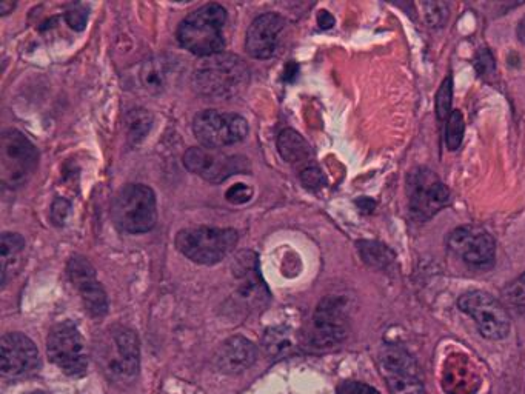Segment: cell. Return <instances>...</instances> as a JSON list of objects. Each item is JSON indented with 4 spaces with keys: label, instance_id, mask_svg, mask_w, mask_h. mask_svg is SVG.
Wrapping results in <instances>:
<instances>
[{
    "label": "cell",
    "instance_id": "cell-29",
    "mask_svg": "<svg viewBox=\"0 0 525 394\" xmlns=\"http://www.w3.org/2000/svg\"><path fill=\"white\" fill-rule=\"evenodd\" d=\"M301 181L310 190H318L322 185H325L324 174L318 167L305 168L301 173Z\"/></svg>",
    "mask_w": 525,
    "mask_h": 394
},
{
    "label": "cell",
    "instance_id": "cell-16",
    "mask_svg": "<svg viewBox=\"0 0 525 394\" xmlns=\"http://www.w3.org/2000/svg\"><path fill=\"white\" fill-rule=\"evenodd\" d=\"M68 276H70V281L73 282L77 291L81 293L85 310L93 318L105 316L108 311L107 294H105L102 285L97 282L93 265L82 256H74L68 264Z\"/></svg>",
    "mask_w": 525,
    "mask_h": 394
},
{
    "label": "cell",
    "instance_id": "cell-18",
    "mask_svg": "<svg viewBox=\"0 0 525 394\" xmlns=\"http://www.w3.org/2000/svg\"><path fill=\"white\" fill-rule=\"evenodd\" d=\"M258 359V348L248 339L235 336L225 341L215 356L216 368L221 373L239 374L248 370Z\"/></svg>",
    "mask_w": 525,
    "mask_h": 394
},
{
    "label": "cell",
    "instance_id": "cell-25",
    "mask_svg": "<svg viewBox=\"0 0 525 394\" xmlns=\"http://www.w3.org/2000/svg\"><path fill=\"white\" fill-rule=\"evenodd\" d=\"M452 97H453V81L452 77H447L442 82L441 88H439L438 94H436V113H438L439 121L449 119L450 108H452Z\"/></svg>",
    "mask_w": 525,
    "mask_h": 394
},
{
    "label": "cell",
    "instance_id": "cell-26",
    "mask_svg": "<svg viewBox=\"0 0 525 394\" xmlns=\"http://www.w3.org/2000/svg\"><path fill=\"white\" fill-rule=\"evenodd\" d=\"M505 301L516 308V310L525 311V273L513 281L509 287L504 290Z\"/></svg>",
    "mask_w": 525,
    "mask_h": 394
},
{
    "label": "cell",
    "instance_id": "cell-33",
    "mask_svg": "<svg viewBox=\"0 0 525 394\" xmlns=\"http://www.w3.org/2000/svg\"><path fill=\"white\" fill-rule=\"evenodd\" d=\"M318 24L322 30H330V28L335 25V17L328 13V11H321L318 16Z\"/></svg>",
    "mask_w": 525,
    "mask_h": 394
},
{
    "label": "cell",
    "instance_id": "cell-24",
    "mask_svg": "<svg viewBox=\"0 0 525 394\" xmlns=\"http://www.w3.org/2000/svg\"><path fill=\"white\" fill-rule=\"evenodd\" d=\"M127 122L128 130H130V139L138 144L139 139L145 137V134L150 130V114L145 113L144 110H134L133 113L128 116Z\"/></svg>",
    "mask_w": 525,
    "mask_h": 394
},
{
    "label": "cell",
    "instance_id": "cell-22",
    "mask_svg": "<svg viewBox=\"0 0 525 394\" xmlns=\"http://www.w3.org/2000/svg\"><path fill=\"white\" fill-rule=\"evenodd\" d=\"M358 248L362 259H364L368 265H372V267L375 268L388 267V265L392 264L393 259H395V254L390 251V248L379 244V242H359Z\"/></svg>",
    "mask_w": 525,
    "mask_h": 394
},
{
    "label": "cell",
    "instance_id": "cell-5",
    "mask_svg": "<svg viewBox=\"0 0 525 394\" xmlns=\"http://www.w3.org/2000/svg\"><path fill=\"white\" fill-rule=\"evenodd\" d=\"M36 147L21 131L5 130L0 136V179L8 188L22 187L37 168Z\"/></svg>",
    "mask_w": 525,
    "mask_h": 394
},
{
    "label": "cell",
    "instance_id": "cell-20",
    "mask_svg": "<svg viewBox=\"0 0 525 394\" xmlns=\"http://www.w3.org/2000/svg\"><path fill=\"white\" fill-rule=\"evenodd\" d=\"M278 150L288 164H302L311 157L310 145L298 131L282 130L278 136Z\"/></svg>",
    "mask_w": 525,
    "mask_h": 394
},
{
    "label": "cell",
    "instance_id": "cell-15",
    "mask_svg": "<svg viewBox=\"0 0 525 394\" xmlns=\"http://www.w3.org/2000/svg\"><path fill=\"white\" fill-rule=\"evenodd\" d=\"M450 248L473 267H487L495 259V239L492 234L473 225L456 228L449 239Z\"/></svg>",
    "mask_w": 525,
    "mask_h": 394
},
{
    "label": "cell",
    "instance_id": "cell-13",
    "mask_svg": "<svg viewBox=\"0 0 525 394\" xmlns=\"http://www.w3.org/2000/svg\"><path fill=\"white\" fill-rule=\"evenodd\" d=\"M104 359L110 373L121 378H133L139 370V341L133 330L114 327L108 331Z\"/></svg>",
    "mask_w": 525,
    "mask_h": 394
},
{
    "label": "cell",
    "instance_id": "cell-4",
    "mask_svg": "<svg viewBox=\"0 0 525 394\" xmlns=\"http://www.w3.org/2000/svg\"><path fill=\"white\" fill-rule=\"evenodd\" d=\"M113 219L125 233L141 234L153 230L158 222L156 194L142 184L121 188L114 197Z\"/></svg>",
    "mask_w": 525,
    "mask_h": 394
},
{
    "label": "cell",
    "instance_id": "cell-10",
    "mask_svg": "<svg viewBox=\"0 0 525 394\" xmlns=\"http://www.w3.org/2000/svg\"><path fill=\"white\" fill-rule=\"evenodd\" d=\"M382 376L392 394H425L421 371L404 348L387 345L379 356Z\"/></svg>",
    "mask_w": 525,
    "mask_h": 394
},
{
    "label": "cell",
    "instance_id": "cell-21",
    "mask_svg": "<svg viewBox=\"0 0 525 394\" xmlns=\"http://www.w3.org/2000/svg\"><path fill=\"white\" fill-rule=\"evenodd\" d=\"M25 250V239L21 234L4 233L0 239V262H2V284H7L8 271L16 268V262Z\"/></svg>",
    "mask_w": 525,
    "mask_h": 394
},
{
    "label": "cell",
    "instance_id": "cell-23",
    "mask_svg": "<svg viewBox=\"0 0 525 394\" xmlns=\"http://www.w3.org/2000/svg\"><path fill=\"white\" fill-rule=\"evenodd\" d=\"M464 117H462L461 111L455 110L450 114L447 119V147L450 151H456L461 147L462 139H464Z\"/></svg>",
    "mask_w": 525,
    "mask_h": 394
},
{
    "label": "cell",
    "instance_id": "cell-27",
    "mask_svg": "<svg viewBox=\"0 0 525 394\" xmlns=\"http://www.w3.org/2000/svg\"><path fill=\"white\" fill-rule=\"evenodd\" d=\"M251 196H253V190L244 184H236L235 187L228 188L227 194H225L227 201L235 205L247 204Z\"/></svg>",
    "mask_w": 525,
    "mask_h": 394
},
{
    "label": "cell",
    "instance_id": "cell-31",
    "mask_svg": "<svg viewBox=\"0 0 525 394\" xmlns=\"http://www.w3.org/2000/svg\"><path fill=\"white\" fill-rule=\"evenodd\" d=\"M88 13L84 8H73L67 13V22L73 30L82 31L87 25Z\"/></svg>",
    "mask_w": 525,
    "mask_h": 394
},
{
    "label": "cell",
    "instance_id": "cell-34",
    "mask_svg": "<svg viewBox=\"0 0 525 394\" xmlns=\"http://www.w3.org/2000/svg\"><path fill=\"white\" fill-rule=\"evenodd\" d=\"M518 34L519 39H521L522 42H525V17L522 19L521 24H519Z\"/></svg>",
    "mask_w": 525,
    "mask_h": 394
},
{
    "label": "cell",
    "instance_id": "cell-32",
    "mask_svg": "<svg viewBox=\"0 0 525 394\" xmlns=\"http://www.w3.org/2000/svg\"><path fill=\"white\" fill-rule=\"evenodd\" d=\"M68 211H70V204L64 201V199H57V201L54 202L53 210H51V216H53L54 222L59 225L64 224Z\"/></svg>",
    "mask_w": 525,
    "mask_h": 394
},
{
    "label": "cell",
    "instance_id": "cell-6",
    "mask_svg": "<svg viewBox=\"0 0 525 394\" xmlns=\"http://www.w3.org/2000/svg\"><path fill=\"white\" fill-rule=\"evenodd\" d=\"M193 133L205 148L219 150L245 141L248 124L239 114L205 110L194 117Z\"/></svg>",
    "mask_w": 525,
    "mask_h": 394
},
{
    "label": "cell",
    "instance_id": "cell-35",
    "mask_svg": "<svg viewBox=\"0 0 525 394\" xmlns=\"http://www.w3.org/2000/svg\"><path fill=\"white\" fill-rule=\"evenodd\" d=\"M14 4H7V2H2L0 4V11H2V14H7L8 10H13Z\"/></svg>",
    "mask_w": 525,
    "mask_h": 394
},
{
    "label": "cell",
    "instance_id": "cell-17",
    "mask_svg": "<svg viewBox=\"0 0 525 394\" xmlns=\"http://www.w3.org/2000/svg\"><path fill=\"white\" fill-rule=\"evenodd\" d=\"M285 21L279 14L267 13L256 17L247 31L248 54L255 59H270L278 50L279 36L284 30Z\"/></svg>",
    "mask_w": 525,
    "mask_h": 394
},
{
    "label": "cell",
    "instance_id": "cell-12",
    "mask_svg": "<svg viewBox=\"0 0 525 394\" xmlns=\"http://www.w3.org/2000/svg\"><path fill=\"white\" fill-rule=\"evenodd\" d=\"M348 318L345 302L325 298L316 308L311 327V344L318 348L335 347L347 336Z\"/></svg>",
    "mask_w": 525,
    "mask_h": 394
},
{
    "label": "cell",
    "instance_id": "cell-14",
    "mask_svg": "<svg viewBox=\"0 0 525 394\" xmlns=\"http://www.w3.org/2000/svg\"><path fill=\"white\" fill-rule=\"evenodd\" d=\"M0 362L4 376L22 378L41 367V356L25 334L8 333L0 341Z\"/></svg>",
    "mask_w": 525,
    "mask_h": 394
},
{
    "label": "cell",
    "instance_id": "cell-7",
    "mask_svg": "<svg viewBox=\"0 0 525 394\" xmlns=\"http://www.w3.org/2000/svg\"><path fill=\"white\" fill-rule=\"evenodd\" d=\"M407 196L410 210L419 221H427L450 204L449 188L432 170L415 168L407 176Z\"/></svg>",
    "mask_w": 525,
    "mask_h": 394
},
{
    "label": "cell",
    "instance_id": "cell-36",
    "mask_svg": "<svg viewBox=\"0 0 525 394\" xmlns=\"http://www.w3.org/2000/svg\"><path fill=\"white\" fill-rule=\"evenodd\" d=\"M27 394H47V393H44V391H33V393H27Z\"/></svg>",
    "mask_w": 525,
    "mask_h": 394
},
{
    "label": "cell",
    "instance_id": "cell-30",
    "mask_svg": "<svg viewBox=\"0 0 525 394\" xmlns=\"http://www.w3.org/2000/svg\"><path fill=\"white\" fill-rule=\"evenodd\" d=\"M338 394H379V391L362 382L347 381L339 385Z\"/></svg>",
    "mask_w": 525,
    "mask_h": 394
},
{
    "label": "cell",
    "instance_id": "cell-8",
    "mask_svg": "<svg viewBox=\"0 0 525 394\" xmlns=\"http://www.w3.org/2000/svg\"><path fill=\"white\" fill-rule=\"evenodd\" d=\"M459 310L469 314L484 338L502 341L510 333V316L498 299L485 291H469L461 296Z\"/></svg>",
    "mask_w": 525,
    "mask_h": 394
},
{
    "label": "cell",
    "instance_id": "cell-19",
    "mask_svg": "<svg viewBox=\"0 0 525 394\" xmlns=\"http://www.w3.org/2000/svg\"><path fill=\"white\" fill-rule=\"evenodd\" d=\"M174 74L176 71L170 59L156 57V59L145 62L141 70V82L145 90L151 93H161L168 87Z\"/></svg>",
    "mask_w": 525,
    "mask_h": 394
},
{
    "label": "cell",
    "instance_id": "cell-1",
    "mask_svg": "<svg viewBox=\"0 0 525 394\" xmlns=\"http://www.w3.org/2000/svg\"><path fill=\"white\" fill-rule=\"evenodd\" d=\"M248 81L247 65L233 54L205 57L194 73L196 90L211 101H228L239 96L248 87Z\"/></svg>",
    "mask_w": 525,
    "mask_h": 394
},
{
    "label": "cell",
    "instance_id": "cell-28",
    "mask_svg": "<svg viewBox=\"0 0 525 394\" xmlns=\"http://www.w3.org/2000/svg\"><path fill=\"white\" fill-rule=\"evenodd\" d=\"M425 8L429 10L427 13V21L432 27H442L445 19L449 16V5L447 4H427Z\"/></svg>",
    "mask_w": 525,
    "mask_h": 394
},
{
    "label": "cell",
    "instance_id": "cell-2",
    "mask_svg": "<svg viewBox=\"0 0 525 394\" xmlns=\"http://www.w3.org/2000/svg\"><path fill=\"white\" fill-rule=\"evenodd\" d=\"M227 11L222 5L207 4L188 14L178 28L181 47L201 57L216 56L225 47Z\"/></svg>",
    "mask_w": 525,
    "mask_h": 394
},
{
    "label": "cell",
    "instance_id": "cell-11",
    "mask_svg": "<svg viewBox=\"0 0 525 394\" xmlns=\"http://www.w3.org/2000/svg\"><path fill=\"white\" fill-rule=\"evenodd\" d=\"M184 165L190 173L202 177L211 184H221L228 177L248 170V159L244 156H231L211 148L194 147L185 153Z\"/></svg>",
    "mask_w": 525,
    "mask_h": 394
},
{
    "label": "cell",
    "instance_id": "cell-9",
    "mask_svg": "<svg viewBox=\"0 0 525 394\" xmlns=\"http://www.w3.org/2000/svg\"><path fill=\"white\" fill-rule=\"evenodd\" d=\"M47 350L51 361L68 376H82L87 371L85 342L71 322H62L51 330Z\"/></svg>",
    "mask_w": 525,
    "mask_h": 394
},
{
    "label": "cell",
    "instance_id": "cell-3",
    "mask_svg": "<svg viewBox=\"0 0 525 394\" xmlns=\"http://www.w3.org/2000/svg\"><path fill=\"white\" fill-rule=\"evenodd\" d=\"M238 241L233 228L194 227L179 231L176 247L196 264L215 265L235 250Z\"/></svg>",
    "mask_w": 525,
    "mask_h": 394
}]
</instances>
